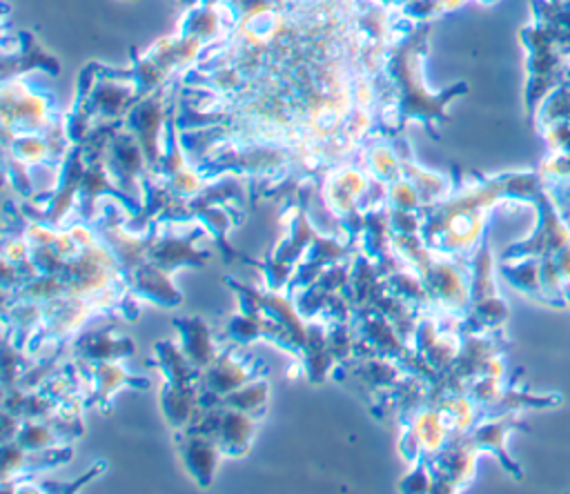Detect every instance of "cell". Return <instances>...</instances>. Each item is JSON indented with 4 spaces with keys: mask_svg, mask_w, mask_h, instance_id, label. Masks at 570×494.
I'll return each instance as SVG.
<instances>
[{
    "mask_svg": "<svg viewBox=\"0 0 570 494\" xmlns=\"http://www.w3.org/2000/svg\"><path fill=\"white\" fill-rule=\"evenodd\" d=\"M494 256L488 236L470 258V307L461 323L463 332H501L508 320V305L497 287Z\"/></svg>",
    "mask_w": 570,
    "mask_h": 494,
    "instance_id": "cell-1",
    "label": "cell"
},
{
    "mask_svg": "<svg viewBox=\"0 0 570 494\" xmlns=\"http://www.w3.org/2000/svg\"><path fill=\"white\" fill-rule=\"evenodd\" d=\"M256 421L258 416L249 412L227 407V405H212V407H200V412L189 425L209 434L223 456L240 458L252 449Z\"/></svg>",
    "mask_w": 570,
    "mask_h": 494,
    "instance_id": "cell-2",
    "label": "cell"
},
{
    "mask_svg": "<svg viewBox=\"0 0 570 494\" xmlns=\"http://www.w3.org/2000/svg\"><path fill=\"white\" fill-rule=\"evenodd\" d=\"M263 363L238 352L236 347H229L220 352L203 372H200V407L216 405L223 396L238 389L240 385L254 381L261 374Z\"/></svg>",
    "mask_w": 570,
    "mask_h": 494,
    "instance_id": "cell-3",
    "label": "cell"
},
{
    "mask_svg": "<svg viewBox=\"0 0 570 494\" xmlns=\"http://www.w3.org/2000/svg\"><path fill=\"white\" fill-rule=\"evenodd\" d=\"M89 383L87 405H96L102 412H109L114 396L122 387H147L149 381L129 374L120 360H98V363H78Z\"/></svg>",
    "mask_w": 570,
    "mask_h": 494,
    "instance_id": "cell-4",
    "label": "cell"
},
{
    "mask_svg": "<svg viewBox=\"0 0 570 494\" xmlns=\"http://www.w3.org/2000/svg\"><path fill=\"white\" fill-rule=\"evenodd\" d=\"M174 432H176L174 434L176 449H178L187 472L200 487H207L214 478L216 463L220 456L218 445L212 441L209 434H205L191 425H187L183 429H174Z\"/></svg>",
    "mask_w": 570,
    "mask_h": 494,
    "instance_id": "cell-5",
    "label": "cell"
},
{
    "mask_svg": "<svg viewBox=\"0 0 570 494\" xmlns=\"http://www.w3.org/2000/svg\"><path fill=\"white\" fill-rule=\"evenodd\" d=\"M134 354V343L127 334L118 329V325L100 327L87 332L71 345V356L76 363H98V360H120Z\"/></svg>",
    "mask_w": 570,
    "mask_h": 494,
    "instance_id": "cell-6",
    "label": "cell"
},
{
    "mask_svg": "<svg viewBox=\"0 0 570 494\" xmlns=\"http://www.w3.org/2000/svg\"><path fill=\"white\" fill-rule=\"evenodd\" d=\"M174 327L180 336L178 345L183 354L196 365L200 372L220 354L214 340L212 327L200 318V316H189V318H176Z\"/></svg>",
    "mask_w": 570,
    "mask_h": 494,
    "instance_id": "cell-7",
    "label": "cell"
},
{
    "mask_svg": "<svg viewBox=\"0 0 570 494\" xmlns=\"http://www.w3.org/2000/svg\"><path fill=\"white\" fill-rule=\"evenodd\" d=\"M267 381L263 376H256L254 381L240 385L238 389L229 392L227 396H223L216 405H227V407H236L243 412H249L254 416H263L265 414V405H267Z\"/></svg>",
    "mask_w": 570,
    "mask_h": 494,
    "instance_id": "cell-8",
    "label": "cell"
}]
</instances>
